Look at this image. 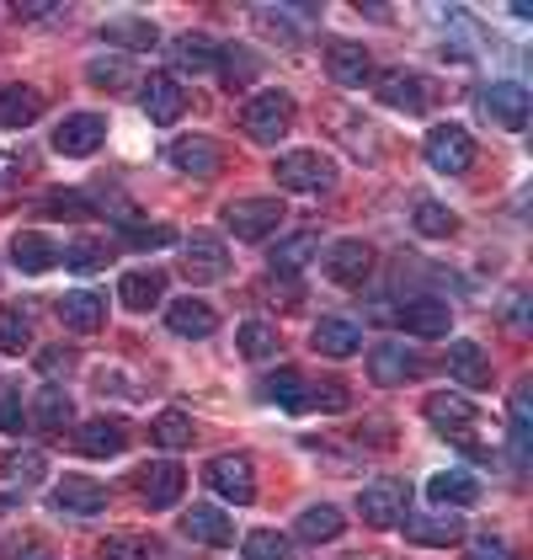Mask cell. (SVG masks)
<instances>
[{
    "mask_svg": "<svg viewBox=\"0 0 533 560\" xmlns=\"http://www.w3.org/2000/svg\"><path fill=\"white\" fill-rule=\"evenodd\" d=\"M427 422L448 438H459V443H470V428H475V406L459 395V389H438V395H427Z\"/></svg>",
    "mask_w": 533,
    "mask_h": 560,
    "instance_id": "cell-17",
    "label": "cell"
},
{
    "mask_svg": "<svg viewBox=\"0 0 533 560\" xmlns=\"http://www.w3.org/2000/svg\"><path fill=\"white\" fill-rule=\"evenodd\" d=\"M171 59H177V75H214V70H220V48L209 44L203 33H187V38H177Z\"/></svg>",
    "mask_w": 533,
    "mask_h": 560,
    "instance_id": "cell-34",
    "label": "cell"
},
{
    "mask_svg": "<svg viewBox=\"0 0 533 560\" xmlns=\"http://www.w3.org/2000/svg\"><path fill=\"white\" fill-rule=\"evenodd\" d=\"M11 176H16V161H11V155H0V192H5V182H11Z\"/></svg>",
    "mask_w": 533,
    "mask_h": 560,
    "instance_id": "cell-56",
    "label": "cell"
},
{
    "mask_svg": "<svg viewBox=\"0 0 533 560\" xmlns=\"http://www.w3.org/2000/svg\"><path fill=\"white\" fill-rule=\"evenodd\" d=\"M27 428H33V422H27V406H22V395H16V389H0V432L22 438Z\"/></svg>",
    "mask_w": 533,
    "mask_h": 560,
    "instance_id": "cell-52",
    "label": "cell"
},
{
    "mask_svg": "<svg viewBox=\"0 0 533 560\" xmlns=\"http://www.w3.org/2000/svg\"><path fill=\"white\" fill-rule=\"evenodd\" d=\"M171 241H177L171 224H129V230H123V246H129V252H155V246H171ZM123 246H118V252H123Z\"/></svg>",
    "mask_w": 533,
    "mask_h": 560,
    "instance_id": "cell-51",
    "label": "cell"
},
{
    "mask_svg": "<svg viewBox=\"0 0 533 560\" xmlns=\"http://www.w3.org/2000/svg\"><path fill=\"white\" fill-rule=\"evenodd\" d=\"M353 406V389L342 385V380H310L305 385V417L320 411V417H336V411H347Z\"/></svg>",
    "mask_w": 533,
    "mask_h": 560,
    "instance_id": "cell-39",
    "label": "cell"
},
{
    "mask_svg": "<svg viewBox=\"0 0 533 560\" xmlns=\"http://www.w3.org/2000/svg\"><path fill=\"white\" fill-rule=\"evenodd\" d=\"M294 96L288 91H257L246 107H240V129L246 139H257V144H277L283 133L294 129Z\"/></svg>",
    "mask_w": 533,
    "mask_h": 560,
    "instance_id": "cell-1",
    "label": "cell"
},
{
    "mask_svg": "<svg viewBox=\"0 0 533 560\" xmlns=\"http://www.w3.org/2000/svg\"><path fill=\"white\" fill-rule=\"evenodd\" d=\"M422 155H427L433 172L459 176V172H470V161H475V139H470V129H459V124H438V129L427 133Z\"/></svg>",
    "mask_w": 533,
    "mask_h": 560,
    "instance_id": "cell-9",
    "label": "cell"
},
{
    "mask_svg": "<svg viewBox=\"0 0 533 560\" xmlns=\"http://www.w3.org/2000/svg\"><path fill=\"white\" fill-rule=\"evenodd\" d=\"M220 75L224 86H251V75H257V59L246 54V48H220Z\"/></svg>",
    "mask_w": 533,
    "mask_h": 560,
    "instance_id": "cell-48",
    "label": "cell"
},
{
    "mask_svg": "<svg viewBox=\"0 0 533 560\" xmlns=\"http://www.w3.org/2000/svg\"><path fill=\"white\" fill-rule=\"evenodd\" d=\"M310 347L320 358H353L357 347H363V331H357V320H347V315H320V326L310 331Z\"/></svg>",
    "mask_w": 533,
    "mask_h": 560,
    "instance_id": "cell-24",
    "label": "cell"
},
{
    "mask_svg": "<svg viewBox=\"0 0 533 560\" xmlns=\"http://www.w3.org/2000/svg\"><path fill=\"white\" fill-rule=\"evenodd\" d=\"M240 556L246 560H294V545L277 534V528H251L240 539Z\"/></svg>",
    "mask_w": 533,
    "mask_h": 560,
    "instance_id": "cell-42",
    "label": "cell"
},
{
    "mask_svg": "<svg viewBox=\"0 0 533 560\" xmlns=\"http://www.w3.org/2000/svg\"><path fill=\"white\" fill-rule=\"evenodd\" d=\"M181 534H187L192 545H209V550L235 545V523H229V513H224V508H209V502H198V508L181 513Z\"/></svg>",
    "mask_w": 533,
    "mask_h": 560,
    "instance_id": "cell-20",
    "label": "cell"
},
{
    "mask_svg": "<svg viewBox=\"0 0 533 560\" xmlns=\"http://www.w3.org/2000/svg\"><path fill=\"white\" fill-rule=\"evenodd\" d=\"M507 331L529 337V294H512V304H507Z\"/></svg>",
    "mask_w": 533,
    "mask_h": 560,
    "instance_id": "cell-55",
    "label": "cell"
},
{
    "mask_svg": "<svg viewBox=\"0 0 533 560\" xmlns=\"http://www.w3.org/2000/svg\"><path fill=\"white\" fill-rule=\"evenodd\" d=\"M203 480H209L214 497L235 502V508H251V502H257V470H251L246 454H220V459H209Z\"/></svg>",
    "mask_w": 533,
    "mask_h": 560,
    "instance_id": "cell-5",
    "label": "cell"
},
{
    "mask_svg": "<svg viewBox=\"0 0 533 560\" xmlns=\"http://www.w3.org/2000/svg\"><path fill=\"white\" fill-rule=\"evenodd\" d=\"M22 560H54V556H48L44 545H27V550H22Z\"/></svg>",
    "mask_w": 533,
    "mask_h": 560,
    "instance_id": "cell-57",
    "label": "cell"
},
{
    "mask_svg": "<svg viewBox=\"0 0 533 560\" xmlns=\"http://www.w3.org/2000/svg\"><path fill=\"white\" fill-rule=\"evenodd\" d=\"M11 261L22 272H48V267H59V246L38 230H22V235H11Z\"/></svg>",
    "mask_w": 533,
    "mask_h": 560,
    "instance_id": "cell-33",
    "label": "cell"
},
{
    "mask_svg": "<svg viewBox=\"0 0 533 560\" xmlns=\"http://www.w3.org/2000/svg\"><path fill=\"white\" fill-rule=\"evenodd\" d=\"M368 267H374V246L357 241V235L336 241V246H325V257H320V272H325L336 289H363Z\"/></svg>",
    "mask_w": 533,
    "mask_h": 560,
    "instance_id": "cell-10",
    "label": "cell"
},
{
    "mask_svg": "<svg viewBox=\"0 0 533 560\" xmlns=\"http://www.w3.org/2000/svg\"><path fill=\"white\" fill-rule=\"evenodd\" d=\"M283 224V203L277 198H235L224 203V230L235 241H266Z\"/></svg>",
    "mask_w": 533,
    "mask_h": 560,
    "instance_id": "cell-7",
    "label": "cell"
},
{
    "mask_svg": "<svg viewBox=\"0 0 533 560\" xmlns=\"http://www.w3.org/2000/svg\"><path fill=\"white\" fill-rule=\"evenodd\" d=\"M481 502V480L470 470H438L427 480V508H443V513H464Z\"/></svg>",
    "mask_w": 533,
    "mask_h": 560,
    "instance_id": "cell-18",
    "label": "cell"
},
{
    "mask_svg": "<svg viewBox=\"0 0 533 560\" xmlns=\"http://www.w3.org/2000/svg\"><path fill=\"white\" fill-rule=\"evenodd\" d=\"M107 502H112V491H107L102 480H91V475H64V480H54V491H48V508H54V513H70V517H96Z\"/></svg>",
    "mask_w": 533,
    "mask_h": 560,
    "instance_id": "cell-8",
    "label": "cell"
},
{
    "mask_svg": "<svg viewBox=\"0 0 533 560\" xmlns=\"http://www.w3.org/2000/svg\"><path fill=\"white\" fill-rule=\"evenodd\" d=\"M464 560H518L512 556V545L507 539H496V534H481L470 550H464Z\"/></svg>",
    "mask_w": 533,
    "mask_h": 560,
    "instance_id": "cell-53",
    "label": "cell"
},
{
    "mask_svg": "<svg viewBox=\"0 0 533 560\" xmlns=\"http://www.w3.org/2000/svg\"><path fill=\"white\" fill-rule=\"evenodd\" d=\"M112 252H118V246H107V241H70V246H59V261H64V267H75V272H91V267H107V261H112Z\"/></svg>",
    "mask_w": 533,
    "mask_h": 560,
    "instance_id": "cell-43",
    "label": "cell"
},
{
    "mask_svg": "<svg viewBox=\"0 0 533 560\" xmlns=\"http://www.w3.org/2000/svg\"><path fill=\"white\" fill-rule=\"evenodd\" d=\"M192 438H198V428H192V417L187 411H161L155 422H150V443L155 448H166V454H177V448H192Z\"/></svg>",
    "mask_w": 533,
    "mask_h": 560,
    "instance_id": "cell-37",
    "label": "cell"
},
{
    "mask_svg": "<svg viewBox=\"0 0 533 560\" xmlns=\"http://www.w3.org/2000/svg\"><path fill=\"white\" fill-rule=\"evenodd\" d=\"M107 144V118H96V113H70V118H59V129H54V150L64 155V161H86Z\"/></svg>",
    "mask_w": 533,
    "mask_h": 560,
    "instance_id": "cell-11",
    "label": "cell"
},
{
    "mask_svg": "<svg viewBox=\"0 0 533 560\" xmlns=\"http://www.w3.org/2000/svg\"><path fill=\"white\" fill-rule=\"evenodd\" d=\"M272 176L288 192H331L336 187V161H325L320 150H283L272 161Z\"/></svg>",
    "mask_w": 533,
    "mask_h": 560,
    "instance_id": "cell-2",
    "label": "cell"
},
{
    "mask_svg": "<svg viewBox=\"0 0 533 560\" xmlns=\"http://www.w3.org/2000/svg\"><path fill=\"white\" fill-rule=\"evenodd\" d=\"M166 326L177 337H187V342H203V337L220 331V315H214V304H203V300H177L166 310Z\"/></svg>",
    "mask_w": 533,
    "mask_h": 560,
    "instance_id": "cell-28",
    "label": "cell"
},
{
    "mask_svg": "<svg viewBox=\"0 0 533 560\" xmlns=\"http://www.w3.org/2000/svg\"><path fill=\"white\" fill-rule=\"evenodd\" d=\"M38 209H44L48 219H91L96 214V203H91L86 192H48Z\"/></svg>",
    "mask_w": 533,
    "mask_h": 560,
    "instance_id": "cell-50",
    "label": "cell"
},
{
    "mask_svg": "<svg viewBox=\"0 0 533 560\" xmlns=\"http://www.w3.org/2000/svg\"><path fill=\"white\" fill-rule=\"evenodd\" d=\"M347 560H384V556H347Z\"/></svg>",
    "mask_w": 533,
    "mask_h": 560,
    "instance_id": "cell-58",
    "label": "cell"
},
{
    "mask_svg": "<svg viewBox=\"0 0 533 560\" xmlns=\"http://www.w3.org/2000/svg\"><path fill=\"white\" fill-rule=\"evenodd\" d=\"M102 44L129 48V54H150V48L161 44V27L150 16H107L102 22Z\"/></svg>",
    "mask_w": 533,
    "mask_h": 560,
    "instance_id": "cell-25",
    "label": "cell"
},
{
    "mask_svg": "<svg viewBox=\"0 0 533 560\" xmlns=\"http://www.w3.org/2000/svg\"><path fill=\"white\" fill-rule=\"evenodd\" d=\"M257 22L277 44H299L305 38V11H294V5H257Z\"/></svg>",
    "mask_w": 533,
    "mask_h": 560,
    "instance_id": "cell-40",
    "label": "cell"
},
{
    "mask_svg": "<svg viewBox=\"0 0 533 560\" xmlns=\"http://www.w3.org/2000/svg\"><path fill=\"white\" fill-rule=\"evenodd\" d=\"M325 70L336 86H368L374 81V59L363 44H331L325 48Z\"/></svg>",
    "mask_w": 533,
    "mask_h": 560,
    "instance_id": "cell-26",
    "label": "cell"
},
{
    "mask_svg": "<svg viewBox=\"0 0 533 560\" xmlns=\"http://www.w3.org/2000/svg\"><path fill=\"white\" fill-rule=\"evenodd\" d=\"M342 528H347V517L336 513L331 502H315V508H305V513L294 517V539L299 545H336Z\"/></svg>",
    "mask_w": 533,
    "mask_h": 560,
    "instance_id": "cell-27",
    "label": "cell"
},
{
    "mask_svg": "<svg viewBox=\"0 0 533 560\" xmlns=\"http://www.w3.org/2000/svg\"><path fill=\"white\" fill-rule=\"evenodd\" d=\"M305 261H315V235L310 230H294V235H283V241L266 252V267H272V272H283V278H288V272H299Z\"/></svg>",
    "mask_w": 533,
    "mask_h": 560,
    "instance_id": "cell-38",
    "label": "cell"
},
{
    "mask_svg": "<svg viewBox=\"0 0 533 560\" xmlns=\"http://www.w3.org/2000/svg\"><path fill=\"white\" fill-rule=\"evenodd\" d=\"M133 491H139V508L144 513H171L187 491V470L177 459H150L144 470L133 475Z\"/></svg>",
    "mask_w": 533,
    "mask_h": 560,
    "instance_id": "cell-3",
    "label": "cell"
},
{
    "mask_svg": "<svg viewBox=\"0 0 533 560\" xmlns=\"http://www.w3.org/2000/svg\"><path fill=\"white\" fill-rule=\"evenodd\" d=\"M166 161H171L181 176L209 182V176L224 172V144L220 139H209V133H187V139H177V144L166 150Z\"/></svg>",
    "mask_w": 533,
    "mask_h": 560,
    "instance_id": "cell-12",
    "label": "cell"
},
{
    "mask_svg": "<svg viewBox=\"0 0 533 560\" xmlns=\"http://www.w3.org/2000/svg\"><path fill=\"white\" fill-rule=\"evenodd\" d=\"M75 448H81L86 459H118V454L129 448V428L112 422V417H91V422L75 428Z\"/></svg>",
    "mask_w": 533,
    "mask_h": 560,
    "instance_id": "cell-22",
    "label": "cell"
},
{
    "mask_svg": "<svg viewBox=\"0 0 533 560\" xmlns=\"http://www.w3.org/2000/svg\"><path fill=\"white\" fill-rule=\"evenodd\" d=\"M416 230L427 235V241H448L453 230H459V214L448 209V203H438V198H416Z\"/></svg>",
    "mask_w": 533,
    "mask_h": 560,
    "instance_id": "cell-41",
    "label": "cell"
},
{
    "mask_svg": "<svg viewBox=\"0 0 533 560\" xmlns=\"http://www.w3.org/2000/svg\"><path fill=\"white\" fill-rule=\"evenodd\" d=\"M305 374L299 369H277V374H266L262 380V395L277 406V411H294V417H305Z\"/></svg>",
    "mask_w": 533,
    "mask_h": 560,
    "instance_id": "cell-35",
    "label": "cell"
},
{
    "mask_svg": "<svg viewBox=\"0 0 533 560\" xmlns=\"http://www.w3.org/2000/svg\"><path fill=\"white\" fill-rule=\"evenodd\" d=\"M416 374H422V358H416L405 342H384V347H374V352H368V380H374L379 389L411 385Z\"/></svg>",
    "mask_w": 533,
    "mask_h": 560,
    "instance_id": "cell-15",
    "label": "cell"
},
{
    "mask_svg": "<svg viewBox=\"0 0 533 560\" xmlns=\"http://www.w3.org/2000/svg\"><path fill=\"white\" fill-rule=\"evenodd\" d=\"M139 102H144V118H150L155 129H171L181 113H187V91H181V81H171V75H150L144 91H139Z\"/></svg>",
    "mask_w": 533,
    "mask_h": 560,
    "instance_id": "cell-16",
    "label": "cell"
},
{
    "mask_svg": "<svg viewBox=\"0 0 533 560\" xmlns=\"http://www.w3.org/2000/svg\"><path fill=\"white\" fill-rule=\"evenodd\" d=\"M38 369H44L48 380H59V374H70V369H75V352H64V347H48V352H38Z\"/></svg>",
    "mask_w": 533,
    "mask_h": 560,
    "instance_id": "cell-54",
    "label": "cell"
},
{
    "mask_svg": "<svg viewBox=\"0 0 533 560\" xmlns=\"http://www.w3.org/2000/svg\"><path fill=\"white\" fill-rule=\"evenodd\" d=\"M448 374L464 389H486L490 385V358L481 342H453L448 347Z\"/></svg>",
    "mask_w": 533,
    "mask_h": 560,
    "instance_id": "cell-31",
    "label": "cell"
},
{
    "mask_svg": "<svg viewBox=\"0 0 533 560\" xmlns=\"http://www.w3.org/2000/svg\"><path fill=\"white\" fill-rule=\"evenodd\" d=\"M0 475L16 480V486H38V480L48 475V459L44 454H33V448H22V454H5V459H0Z\"/></svg>",
    "mask_w": 533,
    "mask_h": 560,
    "instance_id": "cell-46",
    "label": "cell"
},
{
    "mask_svg": "<svg viewBox=\"0 0 533 560\" xmlns=\"http://www.w3.org/2000/svg\"><path fill=\"white\" fill-rule=\"evenodd\" d=\"M44 118V91L38 86H5L0 91V129H33Z\"/></svg>",
    "mask_w": 533,
    "mask_h": 560,
    "instance_id": "cell-30",
    "label": "cell"
},
{
    "mask_svg": "<svg viewBox=\"0 0 533 560\" xmlns=\"http://www.w3.org/2000/svg\"><path fill=\"white\" fill-rule=\"evenodd\" d=\"M400 331L422 337V342H438L453 331V315H448L443 300H405L400 304Z\"/></svg>",
    "mask_w": 533,
    "mask_h": 560,
    "instance_id": "cell-23",
    "label": "cell"
},
{
    "mask_svg": "<svg viewBox=\"0 0 533 560\" xmlns=\"http://www.w3.org/2000/svg\"><path fill=\"white\" fill-rule=\"evenodd\" d=\"M86 75H91V86H102V91H129L133 86V65H123V59H91Z\"/></svg>",
    "mask_w": 533,
    "mask_h": 560,
    "instance_id": "cell-49",
    "label": "cell"
},
{
    "mask_svg": "<svg viewBox=\"0 0 533 560\" xmlns=\"http://www.w3.org/2000/svg\"><path fill=\"white\" fill-rule=\"evenodd\" d=\"M181 272L192 283H214L229 272V246H220V235H209V230H192L181 246Z\"/></svg>",
    "mask_w": 533,
    "mask_h": 560,
    "instance_id": "cell-13",
    "label": "cell"
},
{
    "mask_svg": "<svg viewBox=\"0 0 533 560\" xmlns=\"http://www.w3.org/2000/svg\"><path fill=\"white\" fill-rule=\"evenodd\" d=\"M507 432H512V459H518V465H529V454H533V389L529 385L512 389Z\"/></svg>",
    "mask_w": 533,
    "mask_h": 560,
    "instance_id": "cell-32",
    "label": "cell"
},
{
    "mask_svg": "<svg viewBox=\"0 0 533 560\" xmlns=\"http://www.w3.org/2000/svg\"><path fill=\"white\" fill-rule=\"evenodd\" d=\"M70 417H75V406H70V395H64L59 385L38 389V400L27 406V422H38L44 432H64L70 428Z\"/></svg>",
    "mask_w": 533,
    "mask_h": 560,
    "instance_id": "cell-36",
    "label": "cell"
},
{
    "mask_svg": "<svg viewBox=\"0 0 533 560\" xmlns=\"http://www.w3.org/2000/svg\"><path fill=\"white\" fill-rule=\"evenodd\" d=\"M400 534H405V545H459L464 539V513H443V508H411V513L400 517Z\"/></svg>",
    "mask_w": 533,
    "mask_h": 560,
    "instance_id": "cell-6",
    "label": "cell"
},
{
    "mask_svg": "<svg viewBox=\"0 0 533 560\" xmlns=\"http://www.w3.org/2000/svg\"><path fill=\"white\" fill-rule=\"evenodd\" d=\"M33 347V326L16 304H0V352H27Z\"/></svg>",
    "mask_w": 533,
    "mask_h": 560,
    "instance_id": "cell-45",
    "label": "cell"
},
{
    "mask_svg": "<svg viewBox=\"0 0 533 560\" xmlns=\"http://www.w3.org/2000/svg\"><path fill=\"white\" fill-rule=\"evenodd\" d=\"M379 102L405 113V118H422V113L433 107V86H427V75H416V70H390V75L379 81Z\"/></svg>",
    "mask_w": 533,
    "mask_h": 560,
    "instance_id": "cell-14",
    "label": "cell"
},
{
    "mask_svg": "<svg viewBox=\"0 0 533 560\" xmlns=\"http://www.w3.org/2000/svg\"><path fill=\"white\" fill-rule=\"evenodd\" d=\"M481 107H486V118L490 124H501V129H529V113H533V102H529V91L518 86V81H496V86L481 96Z\"/></svg>",
    "mask_w": 533,
    "mask_h": 560,
    "instance_id": "cell-19",
    "label": "cell"
},
{
    "mask_svg": "<svg viewBox=\"0 0 533 560\" xmlns=\"http://www.w3.org/2000/svg\"><path fill=\"white\" fill-rule=\"evenodd\" d=\"M161 294H166V272H155V267H133V272H123V283H118V300H123V310H133V315L155 310Z\"/></svg>",
    "mask_w": 533,
    "mask_h": 560,
    "instance_id": "cell-29",
    "label": "cell"
},
{
    "mask_svg": "<svg viewBox=\"0 0 533 560\" xmlns=\"http://www.w3.org/2000/svg\"><path fill=\"white\" fill-rule=\"evenodd\" d=\"M235 347L246 358H272L277 352V326L272 320H246V326H235Z\"/></svg>",
    "mask_w": 533,
    "mask_h": 560,
    "instance_id": "cell-44",
    "label": "cell"
},
{
    "mask_svg": "<svg viewBox=\"0 0 533 560\" xmlns=\"http://www.w3.org/2000/svg\"><path fill=\"white\" fill-rule=\"evenodd\" d=\"M59 320H64V331H75V337L102 331V320H107V294H102V289H70V294L59 300Z\"/></svg>",
    "mask_w": 533,
    "mask_h": 560,
    "instance_id": "cell-21",
    "label": "cell"
},
{
    "mask_svg": "<svg viewBox=\"0 0 533 560\" xmlns=\"http://www.w3.org/2000/svg\"><path fill=\"white\" fill-rule=\"evenodd\" d=\"M411 513V486L405 480H368L357 497V517L368 528H400V517Z\"/></svg>",
    "mask_w": 533,
    "mask_h": 560,
    "instance_id": "cell-4",
    "label": "cell"
},
{
    "mask_svg": "<svg viewBox=\"0 0 533 560\" xmlns=\"http://www.w3.org/2000/svg\"><path fill=\"white\" fill-rule=\"evenodd\" d=\"M96 560H155V539H144V534H112V539H102V556Z\"/></svg>",
    "mask_w": 533,
    "mask_h": 560,
    "instance_id": "cell-47",
    "label": "cell"
}]
</instances>
